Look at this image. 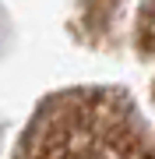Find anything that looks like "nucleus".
<instances>
[{"instance_id":"nucleus-2","label":"nucleus","mask_w":155,"mask_h":159,"mask_svg":"<svg viewBox=\"0 0 155 159\" xmlns=\"http://www.w3.org/2000/svg\"><path fill=\"white\" fill-rule=\"evenodd\" d=\"M134 53L144 64H155V0H141L134 14ZM152 102H155V78H152Z\"/></svg>"},{"instance_id":"nucleus-1","label":"nucleus","mask_w":155,"mask_h":159,"mask_svg":"<svg viewBox=\"0 0 155 159\" xmlns=\"http://www.w3.org/2000/svg\"><path fill=\"white\" fill-rule=\"evenodd\" d=\"M14 159H155V127L123 89H63L32 113Z\"/></svg>"},{"instance_id":"nucleus-3","label":"nucleus","mask_w":155,"mask_h":159,"mask_svg":"<svg viewBox=\"0 0 155 159\" xmlns=\"http://www.w3.org/2000/svg\"><path fill=\"white\" fill-rule=\"evenodd\" d=\"M116 7H120V0H81L78 4V29L88 39L106 35V29L116 18Z\"/></svg>"}]
</instances>
